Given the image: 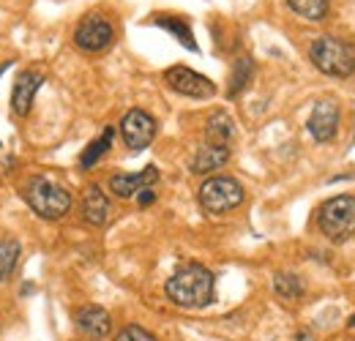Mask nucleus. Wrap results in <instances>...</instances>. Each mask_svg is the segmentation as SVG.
I'll list each match as a JSON object with an SVG mask.
<instances>
[{"label":"nucleus","instance_id":"nucleus-1","mask_svg":"<svg viewBox=\"0 0 355 341\" xmlns=\"http://www.w3.org/2000/svg\"><path fill=\"white\" fill-rule=\"evenodd\" d=\"M214 273L197 262L178 268L167 281V298L180 308H205L214 300Z\"/></svg>","mask_w":355,"mask_h":341},{"label":"nucleus","instance_id":"nucleus-2","mask_svg":"<svg viewBox=\"0 0 355 341\" xmlns=\"http://www.w3.org/2000/svg\"><path fill=\"white\" fill-rule=\"evenodd\" d=\"M22 197H25L28 208L44 221H58L71 211V194L63 186H58L46 177H39V175L22 186Z\"/></svg>","mask_w":355,"mask_h":341},{"label":"nucleus","instance_id":"nucleus-3","mask_svg":"<svg viewBox=\"0 0 355 341\" xmlns=\"http://www.w3.org/2000/svg\"><path fill=\"white\" fill-rule=\"evenodd\" d=\"M311 63L336 80H347L355 71V44L336 36H322L309 46Z\"/></svg>","mask_w":355,"mask_h":341},{"label":"nucleus","instance_id":"nucleus-4","mask_svg":"<svg viewBox=\"0 0 355 341\" xmlns=\"http://www.w3.org/2000/svg\"><path fill=\"white\" fill-rule=\"evenodd\" d=\"M320 232L331 243H345L355 235V197L339 194L320 208Z\"/></svg>","mask_w":355,"mask_h":341},{"label":"nucleus","instance_id":"nucleus-5","mask_svg":"<svg viewBox=\"0 0 355 341\" xmlns=\"http://www.w3.org/2000/svg\"><path fill=\"white\" fill-rule=\"evenodd\" d=\"M200 205L214 216L235 211L243 202V186L230 175H214L200 186Z\"/></svg>","mask_w":355,"mask_h":341},{"label":"nucleus","instance_id":"nucleus-6","mask_svg":"<svg viewBox=\"0 0 355 341\" xmlns=\"http://www.w3.org/2000/svg\"><path fill=\"white\" fill-rule=\"evenodd\" d=\"M112 39H115L112 22L107 17H101V14H96V11L88 14L74 30V44L80 49H85V52H101V49H107L112 44Z\"/></svg>","mask_w":355,"mask_h":341},{"label":"nucleus","instance_id":"nucleus-7","mask_svg":"<svg viewBox=\"0 0 355 341\" xmlns=\"http://www.w3.org/2000/svg\"><path fill=\"white\" fill-rule=\"evenodd\" d=\"M164 80H167V85L173 87L175 93L189 96V98H211L216 93V85L208 77H202V74H197V71H191L186 66L167 69L164 71Z\"/></svg>","mask_w":355,"mask_h":341},{"label":"nucleus","instance_id":"nucleus-8","mask_svg":"<svg viewBox=\"0 0 355 341\" xmlns=\"http://www.w3.org/2000/svg\"><path fill=\"white\" fill-rule=\"evenodd\" d=\"M121 137L132 150H145L156 137V121L145 110H129L121 121Z\"/></svg>","mask_w":355,"mask_h":341},{"label":"nucleus","instance_id":"nucleus-9","mask_svg":"<svg viewBox=\"0 0 355 341\" xmlns=\"http://www.w3.org/2000/svg\"><path fill=\"white\" fill-rule=\"evenodd\" d=\"M309 134L317 139V142H331L339 131V104L334 98H322L314 104L309 115Z\"/></svg>","mask_w":355,"mask_h":341},{"label":"nucleus","instance_id":"nucleus-10","mask_svg":"<svg viewBox=\"0 0 355 341\" xmlns=\"http://www.w3.org/2000/svg\"><path fill=\"white\" fill-rule=\"evenodd\" d=\"M44 77L42 74H33V71H22L17 77V82L11 87V110L19 115V118H28L31 110H33V98H36V90L42 87Z\"/></svg>","mask_w":355,"mask_h":341},{"label":"nucleus","instance_id":"nucleus-11","mask_svg":"<svg viewBox=\"0 0 355 341\" xmlns=\"http://www.w3.org/2000/svg\"><path fill=\"white\" fill-rule=\"evenodd\" d=\"M156 180H159V170L150 164V167H145L142 172H134V175H126V172L112 175V177H110V189H112L115 197L129 200L134 194H139L142 189H150Z\"/></svg>","mask_w":355,"mask_h":341},{"label":"nucleus","instance_id":"nucleus-12","mask_svg":"<svg viewBox=\"0 0 355 341\" xmlns=\"http://www.w3.org/2000/svg\"><path fill=\"white\" fill-rule=\"evenodd\" d=\"M74 325L90 339H107L112 331V317L101 306H80L74 311Z\"/></svg>","mask_w":355,"mask_h":341},{"label":"nucleus","instance_id":"nucleus-13","mask_svg":"<svg viewBox=\"0 0 355 341\" xmlns=\"http://www.w3.org/2000/svg\"><path fill=\"white\" fill-rule=\"evenodd\" d=\"M227 161H230V148L227 145L205 142L191 159V172L194 175H208V172H216L219 167H224Z\"/></svg>","mask_w":355,"mask_h":341},{"label":"nucleus","instance_id":"nucleus-14","mask_svg":"<svg viewBox=\"0 0 355 341\" xmlns=\"http://www.w3.org/2000/svg\"><path fill=\"white\" fill-rule=\"evenodd\" d=\"M83 218L88 221L90 227H101L110 218V200L96 183L88 186L85 194H83Z\"/></svg>","mask_w":355,"mask_h":341},{"label":"nucleus","instance_id":"nucleus-15","mask_svg":"<svg viewBox=\"0 0 355 341\" xmlns=\"http://www.w3.org/2000/svg\"><path fill=\"white\" fill-rule=\"evenodd\" d=\"M235 134H238V128H235V121L230 118V112H224V110H216L211 118H208V126H205V142H214V145H227L230 148V142L235 139Z\"/></svg>","mask_w":355,"mask_h":341},{"label":"nucleus","instance_id":"nucleus-16","mask_svg":"<svg viewBox=\"0 0 355 341\" xmlns=\"http://www.w3.org/2000/svg\"><path fill=\"white\" fill-rule=\"evenodd\" d=\"M112 134H115V131L107 126L101 131V137H96L88 148L83 150V156H80V167H83V170H93V167L101 161V156H104V153L110 150V145H112Z\"/></svg>","mask_w":355,"mask_h":341},{"label":"nucleus","instance_id":"nucleus-17","mask_svg":"<svg viewBox=\"0 0 355 341\" xmlns=\"http://www.w3.org/2000/svg\"><path fill=\"white\" fill-rule=\"evenodd\" d=\"M287 6H290L298 17L311 19V22L325 19L328 11H331V0H287Z\"/></svg>","mask_w":355,"mask_h":341},{"label":"nucleus","instance_id":"nucleus-18","mask_svg":"<svg viewBox=\"0 0 355 341\" xmlns=\"http://www.w3.org/2000/svg\"><path fill=\"white\" fill-rule=\"evenodd\" d=\"M252 74H254V63H252V58H238V63H235V69H232V80H230V87H227V96L230 98H235L243 87L249 85V80H252Z\"/></svg>","mask_w":355,"mask_h":341},{"label":"nucleus","instance_id":"nucleus-19","mask_svg":"<svg viewBox=\"0 0 355 341\" xmlns=\"http://www.w3.org/2000/svg\"><path fill=\"white\" fill-rule=\"evenodd\" d=\"M156 25H159V28H164V30H170V33H173L183 46H189V49H194V52H197V42H194V36H191V28H189L183 19H178V17H159V19H156Z\"/></svg>","mask_w":355,"mask_h":341},{"label":"nucleus","instance_id":"nucleus-20","mask_svg":"<svg viewBox=\"0 0 355 341\" xmlns=\"http://www.w3.org/2000/svg\"><path fill=\"white\" fill-rule=\"evenodd\" d=\"M273 290H276L279 298L284 300H298L304 295V284H301V279L295 273H279L273 279Z\"/></svg>","mask_w":355,"mask_h":341},{"label":"nucleus","instance_id":"nucleus-21","mask_svg":"<svg viewBox=\"0 0 355 341\" xmlns=\"http://www.w3.org/2000/svg\"><path fill=\"white\" fill-rule=\"evenodd\" d=\"M19 262V243L17 241H0V281H6Z\"/></svg>","mask_w":355,"mask_h":341},{"label":"nucleus","instance_id":"nucleus-22","mask_svg":"<svg viewBox=\"0 0 355 341\" xmlns=\"http://www.w3.org/2000/svg\"><path fill=\"white\" fill-rule=\"evenodd\" d=\"M115 341H156V336L148 333V331L139 328V325H126V328L115 336Z\"/></svg>","mask_w":355,"mask_h":341},{"label":"nucleus","instance_id":"nucleus-23","mask_svg":"<svg viewBox=\"0 0 355 341\" xmlns=\"http://www.w3.org/2000/svg\"><path fill=\"white\" fill-rule=\"evenodd\" d=\"M137 200H139V205L145 208V205H150V202H153L156 197H153V191H150V189H142V191L137 194Z\"/></svg>","mask_w":355,"mask_h":341},{"label":"nucleus","instance_id":"nucleus-24","mask_svg":"<svg viewBox=\"0 0 355 341\" xmlns=\"http://www.w3.org/2000/svg\"><path fill=\"white\" fill-rule=\"evenodd\" d=\"M295 341H317V339H314L311 333H298V336H295Z\"/></svg>","mask_w":355,"mask_h":341}]
</instances>
